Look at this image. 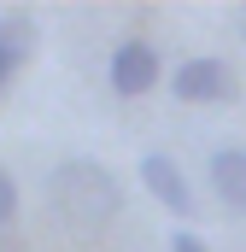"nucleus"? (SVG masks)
Masks as SVG:
<instances>
[{
	"mask_svg": "<svg viewBox=\"0 0 246 252\" xmlns=\"http://www.w3.org/2000/svg\"><path fill=\"white\" fill-rule=\"evenodd\" d=\"M47 193H53L59 217L76 223V229H106L123 211V188L100 158H64L59 170L47 176Z\"/></svg>",
	"mask_w": 246,
	"mask_h": 252,
	"instance_id": "obj_1",
	"label": "nucleus"
},
{
	"mask_svg": "<svg viewBox=\"0 0 246 252\" xmlns=\"http://www.w3.org/2000/svg\"><path fill=\"white\" fill-rule=\"evenodd\" d=\"M170 94L187 100V106H217V100H235V70L223 59H211V53H199V59H182L176 64V76H170Z\"/></svg>",
	"mask_w": 246,
	"mask_h": 252,
	"instance_id": "obj_2",
	"label": "nucleus"
},
{
	"mask_svg": "<svg viewBox=\"0 0 246 252\" xmlns=\"http://www.w3.org/2000/svg\"><path fill=\"white\" fill-rule=\"evenodd\" d=\"M158 47L153 41H141V35H129L112 47V64H106V76H112V94L123 100H135V94H153V82H158Z\"/></svg>",
	"mask_w": 246,
	"mask_h": 252,
	"instance_id": "obj_3",
	"label": "nucleus"
},
{
	"mask_svg": "<svg viewBox=\"0 0 246 252\" xmlns=\"http://www.w3.org/2000/svg\"><path fill=\"white\" fill-rule=\"evenodd\" d=\"M141 188L153 193L164 211H176V217H187V211H193V188H187L182 164H176L170 153H147V158H141Z\"/></svg>",
	"mask_w": 246,
	"mask_h": 252,
	"instance_id": "obj_4",
	"label": "nucleus"
},
{
	"mask_svg": "<svg viewBox=\"0 0 246 252\" xmlns=\"http://www.w3.org/2000/svg\"><path fill=\"white\" fill-rule=\"evenodd\" d=\"M211 188L223 199V211L246 217V147H217L211 153Z\"/></svg>",
	"mask_w": 246,
	"mask_h": 252,
	"instance_id": "obj_5",
	"label": "nucleus"
},
{
	"mask_svg": "<svg viewBox=\"0 0 246 252\" xmlns=\"http://www.w3.org/2000/svg\"><path fill=\"white\" fill-rule=\"evenodd\" d=\"M30 53H35V24L24 12H6L0 18V88L30 64Z\"/></svg>",
	"mask_w": 246,
	"mask_h": 252,
	"instance_id": "obj_6",
	"label": "nucleus"
},
{
	"mask_svg": "<svg viewBox=\"0 0 246 252\" xmlns=\"http://www.w3.org/2000/svg\"><path fill=\"white\" fill-rule=\"evenodd\" d=\"M18 217V182H12V170L0 164V223H12Z\"/></svg>",
	"mask_w": 246,
	"mask_h": 252,
	"instance_id": "obj_7",
	"label": "nucleus"
},
{
	"mask_svg": "<svg viewBox=\"0 0 246 252\" xmlns=\"http://www.w3.org/2000/svg\"><path fill=\"white\" fill-rule=\"evenodd\" d=\"M170 252H211V247H205L193 229H176V235H170Z\"/></svg>",
	"mask_w": 246,
	"mask_h": 252,
	"instance_id": "obj_8",
	"label": "nucleus"
},
{
	"mask_svg": "<svg viewBox=\"0 0 246 252\" xmlns=\"http://www.w3.org/2000/svg\"><path fill=\"white\" fill-rule=\"evenodd\" d=\"M235 30H241V41H246V6H241V12H235Z\"/></svg>",
	"mask_w": 246,
	"mask_h": 252,
	"instance_id": "obj_9",
	"label": "nucleus"
}]
</instances>
